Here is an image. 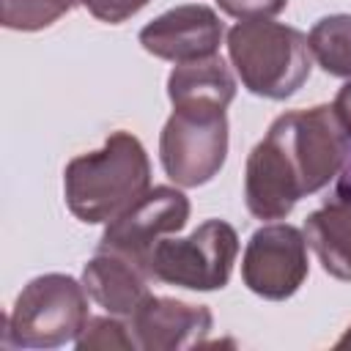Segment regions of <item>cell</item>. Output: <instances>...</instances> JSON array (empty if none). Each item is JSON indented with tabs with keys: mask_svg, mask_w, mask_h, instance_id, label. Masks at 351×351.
<instances>
[{
	"mask_svg": "<svg viewBox=\"0 0 351 351\" xmlns=\"http://www.w3.org/2000/svg\"><path fill=\"white\" fill-rule=\"evenodd\" d=\"M302 186L288 170L277 145L263 137L247 156L244 203L255 219H285L302 200Z\"/></svg>",
	"mask_w": 351,
	"mask_h": 351,
	"instance_id": "obj_11",
	"label": "cell"
},
{
	"mask_svg": "<svg viewBox=\"0 0 351 351\" xmlns=\"http://www.w3.org/2000/svg\"><path fill=\"white\" fill-rule=\"evenodd\" d=\"M148 282L151 274L137 261L110 250H96V255L82 269V285L88 296L118 318H132V313L151 296Z\"/></svg>",
	"mask_w": 351,
	"mask_h": 351,
	"instance_id": "obj_12",
	"label": "cell"
},
{
	"mask_svg": "<svg viewBox=\"0 0 351 351\" xmlns=\"http://www.w3.org/2000/svg\"><path fill=\"white\" fill-rule=\"evenodd\" d=\"M307 44L315 63L329 77L351 80V14H329L318 19Z\"/></svg>",
	"mask_w": 351,
	"mask_h": 351,
	"instance_id": "obj_15",
	"label": "cell"
},
{
	"mask_svg": "<svg viewBox=\"0 0 351 351\" xmlns=\"http://www.w3.org/2000/svg\"><path fill=\"white\" fill-rule=\"evenodd\" d=\"M228 156L225 110L173 107L159 134V162L170 181L184 189L208 184Z\"/></svg>",
	"mask_w": 351,
	"mask_h": 351,
	"instance_id": "obj_6",
	"label": "cell"
},
{
	"mask_svg": "<svg viewBox=\"0 0 351 351\" xmlns=\"http://www.w3.org/2000/svg\"><path fill=\"white\" fill-rule=\"evenodd\" d=\"M335 348H351V326L343 332V337L335 343Z\"/></svg>",
	"mask_w": 351,
	"mask_h": 351,
	"instance_id": "obj_22",
	"label": "cell"
},
{
	"mask_svg": "<svg viewBox=\"0 0 351 351\" xmlns=\"http://www.w3.org/2000/svg\"><path fill=\"white\" fill-rule=\"evenodd\" d=\"M335 189H351V148H348V156L337 173V186Z\"/></svg>",
	"mask_w": 351,
	"mask_h": 351,
	"instance_id": "obj_21",
	"label": "cell"
},
{
	"mask_svg": "<svg viewBox=\"0 0 351 351\" xmlns=\"http://www.w3.org/2000/svg\"><path fill=\"white\" fill-rule=\"evenodd\" d=\"M132 335L137 348L176 351L200 346L214 326V315L206 304H189L170 296H148L132 313Z\"/></svg>",
	"mask_w": 351,
	"mask_h": 351,
	"instance_id": "obj_10",
	"label": "cell"
},
{
	"mask_svg": "<svg viewBox=\"0 0 351 351\" xmlns=\"http://www.w3.org/2000/svg\"><path fill=\"white\" fill-rule=\"evenodd\" d=\"M167 96L173 107L228 110L236 96V80L219 55L176 63L167 77Z\"/></svg>",
	"mask_w": 351,
	"mask_h": 351,
	"instance_id": "obj_14",
	"label": "cell"
},
{
	"mask_svg": "<svg viewBox=\"0 0 351 351\" xmlns=\"http://www.w3.org/2000/svg\"><path fill=\"white\" fill-rule=\"evenodd\" d=\"M189 197L176 186H154L121 217L107 222L99 247L137 261L148 271V255L162 236L178 233L189 219Z\"/></svg>",
	"mask_w": 351,
	"mask_h": 351,
	"instance_id": "obj_8",
	"label": "cell"
},
{
	"mask_svg": "<svg viewBox=\"0 0 351 351\" xmlns=\"http://www.w3.org/2000/svg\"><path fill=\"white\" fill-rule=\"evenodd\" d=\"M332 110H335L337 121L343 123V129H346V134H348V140H351V80L337 90V96H335V101H332Z\"/></svg>",
	"mask_w": 351,
	"mask_h": 351,
	"instance_id": "obj_20",
	"label": "cell"
},
{
	"mask_svg": "<svg viewBox=\"0 0 351 351\" xmlns=\"http://www.w3.org/2000/svg\"><path fill=\"white\" fill-rule=\"evenodd\" d=\"M239 236L222 219H206L186 239H159L148 255L151 280L186 291H219L233 274Z\"/></svg>",
	"mask_w": 351,
	"mask_h": 351,
	"instance_id": "obj_5",
	"label": "cell"
},
{
	"mask_svg": "<svg viewBox=\"0 0 351 351\" xmlns=\"http://www.w3.org/2000/svg\"><path fill=\"white\" fill-rule=\"evenodd\" d=\"M219 11H225L233 19H271L277 16L288 0H217Z\"/></svg>",
	"mask_w": 351,
	"mask_h": 351,
	"instance_id": "obj_19",
	"label": "cell"
},
{
	"mask_svg": "<svg viewBox=\"0 0 351 351\" xmlns=\"http://www.w3.org/2000/svg\"><path fill=\"white\" fill-rule=\"evenodd\" d=\"M302 230L321 269L335 280L351 282V189H335L321 208L307 214Z\"/></svg>",
	"mask_w": 351,
	"mask_h": 351,
	"instance_id": "obj_13",
	"label": "cell"
},
{
	"mask_svg": "<svg viewBox=\"0 0 351 351\" xmlns=\"http://www.w3.org/2000/svg\"><path fill=\"white\" fill-rule=\"evenodd\" d=\"M222 36H225V25L219 22L214 8L203 3H186L151 19L137 38L143 49L154 58L189 63L217 55Z\"/></svg>",
	"mask_w": 351,
	"mask_h": 351,
	"instance_id": "obj_9",
	"label": "cell"
},
{
	"mask_svg": "<svg viewBox=\"0 0 351 351\" xmlns=\"http://www.w3.org/2000/svg\"><path fill=\"white\" fill-rule=\"evenodd\" d=\"M77 0H0V22L8 30H44L69 14Z\"/></svg>",
	"mask_w": 351,
	"mask_h": 351,
	"instance_id": "obj_16",
	"label": "cell"
},
{
	"mask_svg": "<svg viewBox=\"0 0 351 351\" xmlns=\"http://www.w3.org/2000/svg\"><path fill=\"white\" fill-rule=\"evenodd\" d=\"M266 137L282 154L288 170L302 186V195H315L337 178L351 148L332 104L282 112L271 121Z\"/></svg>",
	"mask_w": 351,
	"mask_h": 351,
	"instance_id": "obj_4",
	"label": "cell"
},
{
	"mask_svg": "<svg viewBox=\"0 0 351 351\" xmlns=\"http://www.w3.org/2000/svg\"><path fill=\"white\" fill-rule=\"evenodd\" d=\"M228 55L241 85L263 99L282 101L310 80L307 36L274 19H241L228 30Z\"/></svg>",
	"mask_w": 351,
	"mask_h": 351,
	"instance_id": "obj_2",
	"label": "cell"
},
{
	"mask_svg": "<svg viewBox=\"0 0 351 351\" xmlns=\"http://www.w3.org/2000/svg\"><path fill=\"white\" fill-rule=\"evenodd\" d=\"M80 5H85L99 22L107 25H121L129 16H134L137 11H143L151 0H77Z\"/></svg>",
	"mask_w": 351,
	"mask_h": 351,
	"instance_id": "obj_18",
	"label": "cell"
},
{
	"mask_svg": "<svg viewBox=\"0 0 351 351\" xmlns=\"http://www.w3.org/2000/svg\"><path fill=\"white\" fill-rule=\"evenodd\" d=\"M307 271V239L296 225L269 222L250 236L241 258V280L255 296L282 302L302 288Z\"/></svg>",
	"mask_w": 351,
	"mask_h": 351,
	"instance_id": "obj_7",
	"label": "cell"
},
{
	"mask_svg": "<svg viewBox=\"0 0 351 351\" xmlns=\"http://www.w3.org/2000/svg\"><path fill=\"white\" fill-rule=\"evenodd\" d=\"M88 324V291L69 274L33 277L5 315L3 343L14 348H58L74 343Z\"/></svg>",
	"mask_w": 351,
	"mask_h": 351,
	"instance_id": "obj_3",
	"label": "cell"
},
{
	"mask_svg": "<svg viewBox=\"0 0 351 351\" xmlns=\"http://www.w3.org/2000/svg\"><path fill=\"white\" fill-rule=\"evenodd\" d=\"M151 189V162L132 132H112L99 151L74 156L63 170L69 211L85 225H107Z\"/></svg>",
	"mask_w": 351,
	"mask_h": 351,
	"instance_id": "obj_1",
	"label": "cell"
},
{
	"mask_svg": "<svg viewBox=\"0 0 351 351\" xmlns=\"http://www.w3.org/2000/svg\"><path fill=\"white\" fill-rule=\"evenodd\" d=\"M74 346L80 351H110V348H137V340L132 335V326L121 324L118 315H101V318H88L85 329L80 332V337L74 340Z\"/></svg>",
	"mask_w": 351,
	"mask_h": 351,
	"instance_id": "obj_17",
	"label": "cell"
}]
</instances>
